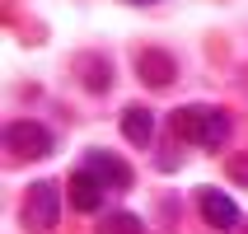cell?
<instances>
[{
    "label": "cell",
    "mask_w": 248,
    "mask_h": 234,
    "mask_svg": "<svg viewBox=\"0 0 248 234\" xmlns=\"http://www.w3.org/2000/svg\"><path fill=\"white\" fill-rule=\"evenodd\" d=\"M52 131L42 122H10L5 126V150L14 159H42V155H52Z\"/></svg>",
    "instance_id": "obj_1"
},
{
    "label": "cell",
    "mask_w": 248,
    "mask_h": 234,
    "mask_svg": "<svg viewBox=\"0 0 248 234\" xmlns=\"http://www.w3.org/2000/svg\"><path fill=\"white\" fill-rule=\"evenodd\" d=\"M56 211H61V197H56L52 183H28V192H24V225L28 230H52L56 225Z\"/></svg>",
    "instance_id": "obj_2"
},
{
    "label": "cell",
    "mask_w": 248,
    "mask_h": 234,
    "mask_svg": "<svg viewBox=\"0 0 248 234\" xmlns=\"http://www.w3.org/2000/svg\"><path fill=\"white\" fill-rule=\"evenodd\" d=\"M84 169H89L103 187H131V183H136L131 164H126L122 155H112V150H89L84 155Z\"/></svg>",
    "instance_id": "obj_3"
},
{
    "label": "cell",
    "mask_w": 248,
    "mask_h": 234,
    "mask_svg": "<svg viewBox=\"0 0 248 234\" xmlns=\"http://www.w3.org/2000/svg\"><path fill=\"white\" fill-rule=\"evenodd\" d=\"M197 206H202V216H206L211 230H234L239 225V206L220 192V187H202V192H197Z\"/></svg>",
    "instance_id": "obj_4"
},
{
    "label": "cell",
    "mask_w": 248,
    "mask_h": 234,
    "mask_svg": "<svg viewBox=\"0 0 248 234\" xmlns=\"http://www.w3.org/2000/svg\"><path fill=\"white\" fill-rule=\"evenodd\" d=\"M70 206L80 211V216H94V211L103 206V183H98L84 164L70 173Z\"/></svg>",
    "instance_id": "obj_5"
},
{
    "label": "cell",
    "mask_w": 248,
    "mask_h": 234,
    "mask_svg": "<svg viewBox=\"0 0 248 234\" xmlns=\"http://www.w3.org/2000/svg\"><path fill=\"white\" fill-rule=\"evenodd\" d=\"M206 117H211V112L202 108V103L178 108V112H169V131H173L178 140H187V145H202V136H206Z\"/></svg>",
    "instance_id": "obj_6"
},
{
    "label": "cell",
    "mask_w": 248,
    "mask_h": 234,
    "mask_svg": "<svg viewBox=\"0 0 248 234\" xmlns=\"http://www.w3.org/2000/svg\"><path fill=\"white\" fill-rule=\"evenodd\" d=\"M140 84H150V89H164V84H173V56L164 52H140Z\"/></svg>",
    "instance_id": "obj_7"
},
{
    "label": "cell",
    "mask_w": 248,
    "mask_h": 234,
    "mask_svg": "<svg viewBox=\"0 0 248 234\" xmlns=\"http://www.w3.org/2000/svg\"><path fill=\"white\" fill-rule=\"evenodd\" d=\"M122 136L131 140V145H150V140H155V112L140 108V103H136V108H126L122 112Z\"/></svg>",
    "instance_id": "obj_8"
},
{
    "label": "cell",
    "mask_w": 248,
    "mask_h": 234,
    "mask_svg": "<svg viewBox=\"0 0 248 234\" xmlns=\"http://www.w3.org/2000/svg\"><path fill=\"white\" fill-rule=\"evenodd\" d=\"M98 234H140V220L131 211H108L98 216Z\"/></svg>",
    "instance_id": "obj_9"
},
{
    "label": "cell",
    "mask_w": 248,
    "mask_h": 234,
    "mask_svg": "<svg viewBox=\"0 0 248 234\" xmlns=\"http://www.w3.org/2000/svg\"><path fill=\"white\" fill-rule=\"evenodd\" d=\"M225 140H230V117H225V112H211L206 117V136H202V150H220Z\"/></svg>",
    "instance_id": "obj_10"
},
{
    "label": "cell",
    "mask_w": 248,
    "mask_h": 234,
    "mask_svg": "<svg viewBox=\"0 0 248 234\" xmlns=\"http://www.w3.org/2000/svg\"><path fill=\"white\" fill-rule=\"evenodd\" d=\"M230 178H239V183H244V187H248V150L230 159Z\"/></svg>",
    "instance_id": "obj_11"
},
{
    "label": "cell",
    "mask_w": 248,
    "mask_h": 234,
    "mask_svg": "<svg viewBox=\"0 0 248 234\" xmlns=\"http://www.w3.org/2000/svg\"><path fill=\"white\" fill-rule=\"evenodd\" d=\"M126 5H155V0H126Z\"/></svg>",
    "instance_id": "obj_12"
},
{
    "label": "cell",
    "mask_w": 248,
    "mask_h": 234,
    "mask_svg": "<svg viewBox=\"0 0 248 234\" xmlns=\"http://www.w3.org/2000/svg\"><path fill=\"white\" fill-rule=\"evenodd\" d=\"M244 234H248V225H244Z\"/></svg>",
    "instance_id": "obj_13"
}]
</instances>
